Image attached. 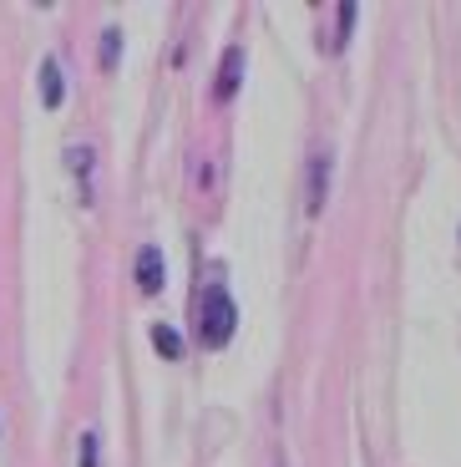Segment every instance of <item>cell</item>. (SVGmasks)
I'll list each match as a JSON object with an SVG mask.
<instances>
[{
    "instance_id": "obj_6",
    "label": "cell",
    "mask_w": 461,
    "mask_h": 467,
    "mask_svg": "<svg viewBox=\"0 0 461 467\" xmlns=\"http://www.w3.org/2000/svg\"><path fill=\"white\" fill-rule=\"evenodd\" d=\"M41 102L61 107V67H56V61H46V67H41Z\"/></svg>"
},
{
    "instance_id": "obj_10",
    "label": "cell",
    "mask_w": 461,
    "mask_h": 467,
    "mask_svg": "<svg viewBox=\"0 0 461 467\" xmlns=\"http://www.w3.org/2000/svg\"><path fill=\"white\" fill-rule=\"evenodd\" d=\"M67 168L87 173V168H92V148H67Z\"/></svg>"
},
{
    "instance_id": "obj_7",
    "label": "cell",
    "mask_w": 461,
    "mask_h": 467,
    "mask_svg": "<svg viewBox=\"0 0 461 467\" xmlns=\"http://www.w3.org/2000/svg\"><path fill=\"white\" fill-rule=\"evenodd\" d=\"M117 57H122V31H117V26H107V31H102V67L112 71Z\"/></svg>"
},
{
    "instance_id": "obj_4",
    "label": "cell",
    "mask_w": 461,
    "mask_h": 467,
    "mask_svg": "<svg viewBox=\"0 0 461 467\" xmlns=\"http://www.w3.org/2000/svg\"><path fill=\"white\" fill-rule=\"evenodd\" d=\"M324 183H330V158L314 152V163H310V213L324 209Z\"/></svg>"
},
{
    "instance_id": "obj_3",
    "label": "cell",
    "mask_w": 461,
    "mask_h": 467,
    "mask_svg": "<svg viewBox=\"0 0 461 467\" xmlns=\"http://www.w3.org/2000/svg\"><path fill=\"white\" fill-rule=\"evenodd\" d=\"M239 77H243V51L229 47V51H223V77H219V97H223V102L239 92Z\"/></svg>"
},
{
    "instance_id": "obj_5",
    "label": "cell",
    "mask_w": 461,
    "mask_h": 467,
    "mask_svg": "<svg viewBox=\"0 0 461 467\" xmlns=\"http://www.w3.org/2000/svg\"><path fill=\"white\" fill-rule=\"evenodd\" d=\"M152 346H158L162 361H178V356H183V336H178L173 326H152Z\"/></svg>"
},
{
    "instance_id": "obj_8",
    "label": "cell",
    "mask_w": 461,
    "mask_h": 467,
    "mask_svg": "<svg viewBox=\"0 0 461 467\" xmlns=\"http://www.w3.org/2000/svg\"><path fill=\"white\" fill-rule=\"evenodd\" d=\"M77 462H81V467H97V432H81V447H77Z\"/></svg>"
},
{
    "instance_id": "obj_2",
    "label": "cell",
    "mask_w": 461,
    "mask_h": 467,
    "mask_svg": "<svg viewBox=\"0 0 461 467\" xmlns=\"http://www.w3.org/2000/svg\"><path fill=\"white\" fill-rule=\"evenodd\" d=\"M168 285V259H162L158 244H142L138 249V290L142 295H158Z\"/></svg>"
},
{
    "instance_id": "obj_1",
    "label": "cell",
    "mask_w": 461,
    "mask_h": 467,
    "mask_svg": "<svg viewBox=\"0 0 461 467\" xmlns=\"http://www.w3.org/2000/svg\"><path fill=\"white\" fill-rule=\"evenodd\" d=\"M233 326H239V305L223 285H208L198 290V340L203 346H229Z\"/></svg>"
},
{
    "instance_id": "obj_9",
    "label": "cell",
    "mask_w": 461,
    "mask_h": 467,
    "mask_svg": "<svg viewBox=\"0 0 461 467\" xmlns=\"http://www.w3.org/2000/svg\"><path fill=\"white\" fill-rule=\"evenodd\" d=\"M350 26H355V5H340V31H334V47L350 41Z\"/></svg>"
}]
</instances>
